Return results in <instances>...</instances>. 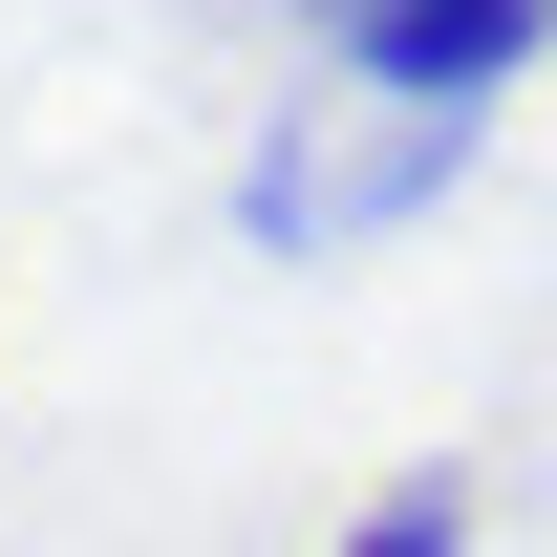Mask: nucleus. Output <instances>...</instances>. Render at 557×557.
Returning a JSON list of instances; mask_svg holds the SVG:
<instances>
[{"label":"nucleus","instance_id":"4","mask_svg":"<svg viewBox=\"0 0 557 557\" xmlns=\"http://www.w3.org/2000/svg\"><path fill=\"white\" fill-rule=\"evenodd\" d=\"M536 22H557V0H536Z\"/></svg>","mask_w":557,"mask_h":557},{"label":"nucleus","instance_id":"1","mask_svg":"<svg viewBox=\"0 0 557 557\" xmlns=\"http://www.w3.org/2000/svg\"><path fill=\"white\" fill-rule=\"evenodd\" d=\"M364 108H386V86H364ZM472 129H493V108H386V129H278L258 172H236V214H258L278 258H344V236H386L408 194H450V172H472Z\"/></svg>","mask_w":557,"mask_h":557},{"label":"nucleus","instance_id":"2","mask_svg":"<svg viewBox=\"0 0 557 557\" xmlns=\"http://www.w3.org/2000/svg\"><path fill=\"white\" fill-rule=\"evenodd\" d=\"M300 22H322V65L386 86V108H493V86L557 44L536 0H300Z\"/></svg>","mask_w":557,"mask_h":557},{"label":"nucleus","instance_id":"3","mask_svg":"<svg viewBox=\"0 0 557 557\" xmlns=\"http://www.w3.org/2000/svg\"><path fill=\"white\" fill-rule=\"evenodd\" d=\"M322 557H472V472H386Z\"/></svg>","mask_w":557,"mask_h":557}]
</instances>
